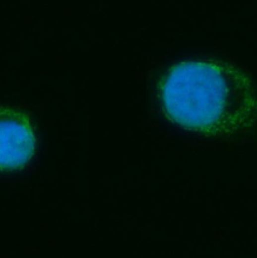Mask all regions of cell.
I'll list each match as a JSON object with an SVG mask.
<instances>
[{
	"label": "cell",
	"mask_w": 257,
	"mask_h": 258,
	"mask_svg": "<svg viewBox=\"0 0 257 258\" xmlns=\"http://www.w3.org/2000/svg\"><path fill=\"white\" fill-rule=\"evenodd\" d=\"M34 138L28 118L13 111L0 113V169H19L30 160Z\"/></svg>",
	"instance_id": "6da1fadb"
}]
</instances>
